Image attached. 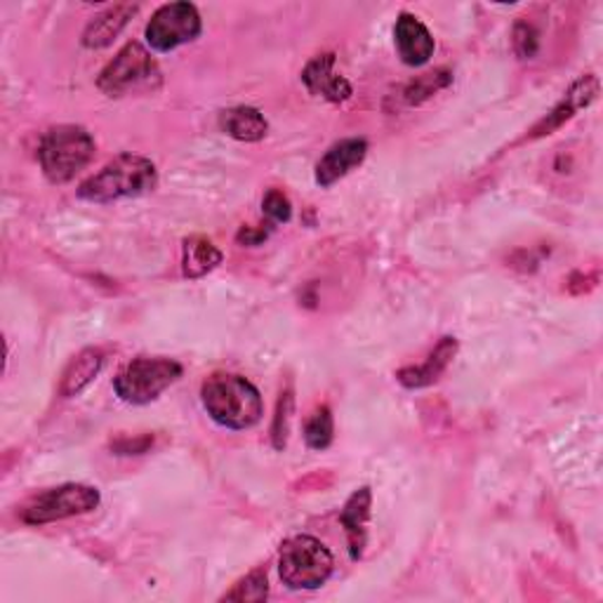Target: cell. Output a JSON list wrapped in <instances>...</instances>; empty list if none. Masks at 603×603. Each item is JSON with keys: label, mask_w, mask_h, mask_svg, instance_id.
Returning a JSON list of instances; mask_svg holds the SVG:
<instances>
[{"label": "cell", "mask_w": 603, "mask_h": 603, "mask_svg": "<svg viewBox=\"0 0 603 603\" xmlns=\"http://www.w3.org/2000/svg\"><path fill=\"white\" fill-rule=\"evenodd\" d=\"M269 596V578L264 569H255L253 573H248L245 578H241L234 590L226 592L222 596V601H243V603H257Z\"/></svg>", "instance_id": "cell-20"}, {"label": "cell", "mask_w": 603, "mask_h": 603, "mask_svg": "<svg viewBox=\"0 0 603 603\" xmlns=\"http://www.w3.org/2000/svg\"><path fill=\"white\" fill-rule=\"evenodd\" d=\"M512 45L519 60H533L540 48V33L531 22H517L512 33Z\"/></svg>", "instance_id": "cell-23"}, {"label": "cell", "mask_w": 603, "mask_h": 603, "mask_svg": "<svg viewBox=\"0 0 603 603\" xmlns=\"http://www.w3.org/2000/svg\"><path fill=\"white\" fill-rule=\"evenodd\" d=\"M370 504H372V493H370L368 486H364V488H358L356 493L347 500L343 514H339V523L345 525L347 540H349V556L354 561L361 559L364 550H366Z\"/></svg>", "instance_id": "cell-14"}, {"label": "cell", "mask_w": 603, "mask_h": 603, "mask_svg": "<svg viewBox=\"0 0 603 603\" xmlns=\"http://www.w3.org/2000/svg\"><path fill=\"white\" fill-rule=\"evenodd\" d=\"M201 401L211 420L224 429H253L264 415L257 387L234 372H215L201 385Z\"/></svg>", "instance_id": "cell-1"}, {"label": "cell", "mask_w": 603, "mask_h": 603, "mask_svg": "<svg viewBox=\"0 0 603 603\" xmlns=\"http://www.w3.org/2000/svg\"><path fill=\"white\" fill-rule=\"evenodd\" d=\"M450 83H452V73L448 69H437V71L422 73L412 83L406 85L403 102L410 104V106H418V104L427 102L429 98H433V94H437L439 90L448 88Z\"/></svg>", "instance_id": "cell-19"}, {"label": "cell", "mask_w": 603, "mask_h": 603, "mask_svg": "<svg viewBox=\"0 0 603 603\" xmlns=\"http://www.w3.org/2000/svg\"><path fill=\"white\" fill-rule=\"evenodd\" d=\"M151 446V437H142L137 441H130V439H121L116 443H111V448L119 452V456H140V452H144L146 448Z\"/></svg>", "instance_id": "cell-26"}, {"label": "cell", "mask_w": 603, "mask_h": 603, "mask_svg": "<svg viewBox=\"0 0 603 603\" xmlns=\"http://www.w3.org/2000/svg\"><path fill=\"white\" fill-rule=\"evenodd\" d=\"M262 213L274 224H286L293 217L290 198L283 192H278V188H272V192H267V196H264L262 201Z\"/></svg>", "instance_id": "cell-24"}, {"label": "cell", "mask_w": 603, "mask_h": 603, "mask_svg": "<svg viewBox=\"0 0 603 603\" xmlns=\"http://www.w3.org/2000/svg\"><path fill=\"white\" fill-rule=\"evenodd\" d=\"M458 354V339L456 337H441L439 345L427 356L422 366H410L399 370L396 380H399L406 389H422L439 380L446 372V368L452 364V358Z\"/></svg>", "instance_id": "cell-13"}, {"label": "cell", "mask_w": 603, "mask_h": 603, "mask_svg": "<svg viewBox=\"0 0 603 603\" xmlns=\"http://www.w3.org/2000/svg\"><path fill=\"white\" fill-rule=\"evenodd\" d=\"M161 81L163 73L159 69V62L142 43L130 41L102 69L98 88L106 94V98H127V94L154 92L161 88Z\"/></svg>", "instance_id": "cell-5"}, {"label": "cell", "mask_w": 603, "mask_h": 603, "mask_svg": "<svg viewBox=\"0 0 603 603\" xmlns=\"http://www.w3.org/2000/svg\"><path fill=\"white\" fill-rule=\"evenodd\" d=\"M269 238L267 229H257V226H241V232L236 234V241L241 245H248V248H255V245H262Z\"/></svg>", "instance_id": "cell-25"}, {"label": "cell", "mask_w": 603, "mask_h": 603, "mask_svg": "<svg viewBox=\"0 0 603 603\" xmlns=\"http://www.w3.org/2000/svg\"><path fill=\"white\" fill-rule=\"evenodd\" d=\"M137 10H140V6H132V3H119V6L106 8L85 27L83 45L88 50L109 48L121 35V31L127 27L130 19L137 14Z\"/></svg>", "instance_id": "cell-15"}, {"label": "cell", "mask_w": 603, "mask_h": 603, "mask_svg": "<svg viewBox=\"0 0 603 603\" xmlns=\"http://www.w3.org/2000/svg\"><path fill=\"white\" fill-rule=\"evenodd\" d=\"M219 130L238 142H259L267 137L269 123L255 106H234L219 113Z\"/></svg>", "instance_id": "cell-17"}, {"label": "cell", "mask_w": 603, "mask_h": 603, "mask_svg": "<svg viewBox=\"0 0 603 603\" xmlns=\"http://www.w3.org/2000/svg\"><path fill=\"white\" fill-rule=\"evenodd\" d=\"M102 495L98 488L85 483H64L60 488H50L45 493L33 498L22 509V521L29 525H45L71 517L90 514L100 507Z\"/></svg>", "instance_id": "cell-7"}, {"label": "cell", "mask_w": 603, "mask_h": 603, "mask_svg": "<svg viewBox=\"0 0 603 603\" xmlns=\"http://www.w3.org/2000/svg\"><path fill=\"white\" fill-rule=\"evenodd\" d=\"M394 43L406 67H425L433 57V50H437L429 29L410 12H401L396 19Z\"/></svg>", "instance_id": "cell-10"}, {"label": "cell", "mask_w": 603, "mask_h": 603, "mask_svg": "<svg viewBox=\"0 0 603 603\" xmlns=\"http://www.w3.org/2000/svg\"><path fill=\"white\" fill-rule=\"evenodd\" d=\"M596 98H599V79H596V75L594 73L580 75V79L571 85V90L565 92V98L531 130L528 140H538V137H544V135H552L554 130H559L563 123H569L580 109H587Z\"/></svg>", "instance_id": "cell-9"}, {"label": "cell", "mask_w": 603, "mask_h": 603, "mask_svg": "<svg viewBox=\"0 0 603 603\" xmlns=\"http://www.w3.org/2000/svg\"><path fill=\"white\" fill-rule=\"evenodd\" d=\"M203 22L196 6L192 3H165L146 24V43L156 52H173L186 43H194L201 35Z\"/></svg>", "instance_id": "cell-8"}, {"label": "cell", "mask_w": 603, "mask_h": 603, "mask_svg": "<svg viewBox=\"0 0 603 603\" xmlns=\"http://www.w3.org/2000/svg\"><path fill=\"white\" fill-rule=\"evenodd\" d=\"M182 377V364L165 356H140L116 375L113 391L121 401L132 406H146L156 401L159 396L175 385Z\"/></svg>", "instance_id": "cell-6"}, {"label": "cell", "mask_w": 603, "mask_h": 603, "mask_svg": "<svg viewBox=\"0 0 603 603\" xmlns=\"http://www.w3.org/2000/svg\"><path fill=\"white\" fill-rule=\"evenodd\" d=\"M222 264V251L205 236L184 238L182 243V274L186 278H203Z\"/></svg>", "instance_id": "cell-18"}, {"label": "cell", "mask_w": 603, "mask_h": 603, "mask_svg": "<svg viewBox=\"0 0 603 603\" xmlns=\"http://www.w3.org/2000/svg\"><path fill=\"white\" fill-rule=\"evenodd\" d=\"M335 559L328 546L311 535H293L280 544L278 575L288 590H318L330 580Z\"/></svg>", "instance_id": "cell-4"}, {"label": "cell", "mask_w": 603, "mask_h": 603, "mask_svg": "<svg viewBox=\"0 0 603 603\" xmlns=\"http://www.w3.org/2000/svg\"><path fill=\"white\" fill-rule=\"evenodd\" d=\"M156 186L159 170L154 163L137 154H121L79 186V198L90 203H113L146 196Z\"/></svg>", "instance_id": "cell-2"}, {"label": "cell", "mask_w": 603, "mask_h": 603, "mask_svg": "<svg viewBox=\"0 0 603 603\" xmlns=\"http://www.w3.org/2000/svg\"><path fill=\"white\" fill-rule=\"evenodd\" d=\"M302 83H305L307 90L316 94V98H324L333 104H343L351 98V83L343 73H337L333 52L314 57V60L305 67V71H302Z\"/></svg>", "instance_id": "cell-11"}, {"label": "cell", "mask_w": 603, "mask_h": 603, "mask_svg": "<svg viewBox=\"0 0 603 603\" xmlns=\"http://www.w3.org/2000/svg\"><path fill=\"white\" fill-rule=\"evenodd\" d=\"M104 366V351L98 347H88L81 354H75L60 382V396L62 399H73V396H79L94 377L100 375Z\"/></svg>", "instance_id": "cell-16"}, {"label": "cell", "mask_w": 603, "mask_h": 603, "mask_svg": "<svg viewBox=\"0 0 603 603\" xmlns=\"http://www.w3.org/2000/svg\"><path fill=\"white\" fill-rule=\"evenodd\" d=\"M333 412L328 406H320L311 412V418L305 425V441L311 450H326L333 443Z\"/></svg>", "instance_id": "cell-21"}, {"label": "cell", "mask_w": 603, "mask_h": 603, "mask_svg": "<svg viewBox=\"0 0 603 603\" xmlns=\"http://www.w3.org/2000/svg\"><path fill=\"white\" fill-rule=\"evenodd\" d=\"M94 151L98 144L83 125H54L38 144V161L52 184H67L94 159Z\"/></svg>", "instance_id": "cell-3"}, {"label": "cell", "mask_w": 603, "mask_h": 603, "mask_svg": "<svg viewBox=\"0 0 603 603\" xmlns=\"http://www.w3.org/2000/svg\"><path fill=\"white\" fill-rule=\"evenodd\" d=\"M368 156V142L361 137H349L333 144L326 156L316 163V184L333 186L343 177H347L351 170L361 165Z\"/></svg>", "instance_id": "cell-12"}, {"label": "cell", "mask_w": 603, "mask_h": 603, "mask_svg": "<svg viewBox=\"0 0 603 603\" xmlns=\"http://www.w3.org/2000/svg\"><path fill=\"white\" fill-rule=\"evenodd\" d=\"M293 410H295V396H293V389L288 387L286 391L278 396V406H276L274 425H272V443H274L276 450H283L288 443Z\"/></svg>", "instance_id": "cell-22"}]
</instances>
